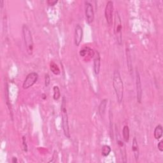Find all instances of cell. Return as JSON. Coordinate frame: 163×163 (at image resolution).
<instances>
[{
	"label": "cell",
	"instance_id": "1",
	"mask_svg": "<svg viewBox=\"0 0 163 163\" xmlns=\"http://www.w3.org/2000/svg\"><path fill=\"white\" fill-rule=\"evenodd\" d=\"M113 87L115 92L117 99L119 103L122 101L124 96V84L118 71H115L113 76Z\"/></svg>",
	"mask_w": 163,
	"mask_h": 163
},
{
	"label": "cell",
	"instance_id": "2",
	"mask_svg": "<svg viewBox=\"0 0 163 163\" xmlns=\"http://www.w3.org/2000/svg\"><path fill=\"white\" fill-rule=\"evenodd\" d=\"M22 35L27 52L29 55H31L33 51V40L31 33L26 25L22 26Z\"/></svg>",
	"mask_w": 163,
	"mask_h": 163
},
{
	"label": "cell",
	"instance_id": "3",
	"mask_svg": "<svg viewBox=\"0 0 163 163\" xmlns=\"http://www.w3.org/2000/svg\"><path fill=\"white\" fill-rule=\"evenodd\" d=\"M66 99L64 98H62V101L61 104V114H62V129L65 136L66 138H70L71 135L70 133V128H69V123H68V114H67L66 110Z\"/></svg>",
	"mask_w": 163,
	"mask_h": 163
},
{
	"label": "cell",
	"instance_id": "4",
	"mask_svg": "<svg viewBox=\"0 0 163 163\" xmlns=\"http://www.w3.org/2000/svg\"><path fill=\"white\" fill-rule=\"evenodd\" d=\"M114 34L117 42L119 45H121L122 42V22L119 12L117 11L115 13L114 17Z\"/></svg>",
	"mask_w": 163,
	"mask_h": 163
},
{
	"label": "cell",
	"instance_id": "5",
	"mask_svg": "<svg viewBox=\"0 0 163 163\" xmlns=\"http://www.w3.org/2000/svg\"><path fill=\"white\" fill-rule=\"evenodd\" d=\"M38 78V75L36 73L33 72L29 74L23 83V88L25 89H27L32 87L37 82Z\"/></svg>",
	"mask_w": 163,
	"mask_h": 163
},
{
	"label": "cell",
	"instance_id": "6",
	"mask_svg": "<svg viewBox=\"0 0 163 163\" xmlns=\"http://www.w3.org/2000/svg\"><path fill=\"white\" fill-rule=\"evenodd\" d=\"M113 12H114V3L111 1H108L104 10V15L107 24L111 26L113 21Z\"/></svg>",
	"mask_w": 163,
	"mask_h": 163
},
{
	"label": "cell",
	"instance_id": "7",
	"mask_svg": "<svg viewBox=\"0 0 163 163\" xmlns=\"http://www.w3.org/2000/svg\"><path fill=\"white\" fill-rule=\"evenodd\" d=\"M85 16L87 21L89 24L93 22L94 19L93 7L89 2H85Z\"/></svg>",
	"mask_w": 163,
	"mask_h": 163
},
{
	"label": "cell",
	"instance_id": "8",
	"mask_svg": "<svg viewBox=\"0 0 163 163\" xmlns=\"http://www.w3.org/2000/svg\"><path fill=\"white\" fill-rule=\"evenodd\" d=\"M136 94H137V101L139 103L141 101L142 98V87L140 74L138 71L136 72Z\"/></svg>",
	"mask_w": 163,
	"mask_h": 163
},
{
	"label": "cell",
	"instance_id": "9",
	"mask_svg": "<svg viewBox=\"0 0 163 163\" xmlns=\"http://www.w3.org/2000/svg\"><path fill=\"white\" fill-rule=\"evenodd\" d=\"M83 36V30L82 27L79 24H77L75 30V43L77 46H79L81 43Z\"/></svg>",
	"mask_w": 163,
	"mask_h": 163
},
{
	"label": "cell",
	"instance_id": "10",
	"mask_svg": "<svg viewBox=\"0 0 163 163\" xmlns=\"http://www.w3.org/2000/svg\"><path fill=\"white\" fill-rule=\"evenodd\" d=\"M101 66V59L98 51H95L94 54V72L96 75H98Z\"/></svg>",
	"mask_w": 163,
	"mask_h": 163
},
{
	"label": "cell",
	"instance_id": "11",
	"mask_svg": "<svg viewBox=\"0 0 163 163\" xmlns=\"http://www.w3.org/2000/svg\"><path fill=\"white\" fill-rule=\"evenodd\" d=\"M132 150L134 154V156L136 161H138L139 158V147L138 144V141L136 139V138H134L133 140V143H132Z\"/></svg>",
	"mask_w": 163,
	"mask_h": 163
},
{
	"label": "cell",
	"instance_id": "12",
	"mask_svg": "<svg viewBox=\"0 0 163 163\" xmlns=\"http://www.w3.org/2000/svg\"><path fill=\"white\" fill-rule=\"evenodd\" d=\"M107 103H108V99H104L103 100H102L101 103L99 104V114L101 117H103L104 115V113H105V110L107 106Z\"/></svg>",
	"mask_w": 163,
	"mask_h": 163
},
{
	"label": "cell",
	"instance_id": "13",
	"mask_svg": "<svg viewBox=\"0 0 163 163\" xmlns=\"http://www.w3.org/2000/svg\"><path fill=\"white\" fill-rule=\"evenodd\" d=\"M162 133L163 129L162 126L161 125H158L155 128V130H154V138L156 140H159L162 136Z\"/></svg>",
	"mask_w": 163,
	"mask_h": 163
},
{
	"label": "cell",
	"instance_id": "14",
	"mask_svg": "<svg viewBox=\"0 0 163 163\" xmlns=\"http://www.w3.org/2000/svg\"><path fill=\"white\" fill-rule=\"evenodd\" d=\"M123 138L125 142H128L129 140V129L128 126H125L122 130Z\"/></svg>",
	"mask_w": 163,
	"mask_h": 163
},
{
	"label": "cell",
	"instance_id": "15",
	"mask_svg": "<svg viewBox=\"0 0 163 163\" xmlns=\"http://www.w3.org/2000/svg\"><path fill=\"white\" fill-rule=\"evenodd\" d=\"M50 68H51V70L54 74L57 75L60 73V70L59 67L57 66L56 63H54V62H52L51 63V67Z\"/></svg>",
	"mask_w": 163,
	"mask_h": 163
},
{
	"label": "cell",
	"instance_id": "16",
	"mask_svg": "<svg viewBox=\"0 0 163 163\" xmlns=\"http://www.w3.org/2000/svg\"><path fill=\"white\" fill-rule=\"evenodd\" d=\"M110 152H111V148L110 146H108V145H104L103 146L102 148V151H101V154H102L103 156L107 157L110 154Z\"/></svg>",
	"mask_w": 163,
	"mask_h": 163
},
{
	"label": "cell",
	"instance_id": "17",
	"mask_svg": "<svg viewBox=\"0 0 163 163\" xmlns=\"http://www.w3.org/2000/svg\"><path fill=\"white\" fill-rule=\"evenodd\" d=\"M54 91V99L55 100L59 99L61 96V93L59 87L57 86H54L53 88Z\"/></svg>",
	"mask_w": 163,
	"mask_h": 163
},
{
	"label": "cell",
	"instance_id": "18",
	"mask_svg": "<svg viewBox=\"0 0 163 163\" xmlns=\"http://www.w3.org/2000/svg\"><path fill=\"white\" fill-rule=\"evenodd\" d=\"M127 59H128V68H129V72H131V57H130V54H129V49H127Z\"/></svg>",
	"mask_w": 163,
	"mask_h": 163
},
{
	"label": "cell",
	"instance_id": "19",
	"mask_svg": "<svg viewBox=\"0 0 163 163\" xmlns=\"http://www.w3.org/2000/svg\"><path fill=\"white\" fill-rule=\"evenodd\" d=\"M50 81H51V78H50L49 75L48 74H47L45 75V83L46 87H47L49 85Z\"/></svg>",
	"mask_w": 163,
	"mask_h": 163
},
{
	"label": "cell",
	"instance_id": "20",
	"mask_svg": "<svg viewBox=\"0 0 163 163\" xmlns=\"http://www.w3.org/2000/svg\"><path fill=\"white\" fill-rule=\"evenodd\" d=\"M22 140H23V145H24V151L27 152V151H28V146H27L26 142V138H25L24 136L23 137Z\"/></svg>",
	"mask_w": 163,
	"mask_h": 163
},
{
	"label": "cell",
	"instance_id": "21",
	"mask_svg": "<svg viewBox=\"0 0 163 163\" xmlns=\"http://www.w3.org/2000/svg\"><path fill=\"white\" fill-rule=\"evenodd\" d=\"M158 149L160 150L161 152L163 151V141H161L159 143H158Z\"/></svg>",
	"mask_w": 163,
	"mask_h": 163
},
{
	"label": "cell",
	"instance_id": "22",
	"mask_svg": "<svg viewBox=\"0 0 163 163\" xmlns=\"http://www.w3.org/2000/svg\"><path fill=\"white\" fill-rule=\"evenodd\" d=\"M57 3V1H52V0H51H51H49V1H47V3L49 4V5H51V6H54Z\"/></svg>",
	"mask_w": 163,
	"mask_h": 163
},
{
	"label": "cell",
	"instance_id": "23",
	"mask_svg": "<svg viewBox=\"0 0 163 163\" xmlns=\"http://www.w3.org/2000/svg\"><path fill=\"white\" fill-rule=\"evenodd\" d=\"M12 162H17V159L16 157H13L12 158Z\"/></svg>",
	"mask_w": 163,
	"mask_h": 163
}]
</instances>
